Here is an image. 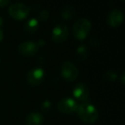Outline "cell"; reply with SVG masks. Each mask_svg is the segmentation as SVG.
Masks as SVG:
<instances>
[{"mask_svg":"<svg viewBox=\"0 0 125 125\" xmlns=\"http://www.w3.org/2000/svg\"><path fill=\"white\" fill-rule=\"evenodd\" d=\"M76 111L79 118L86 123H93L99 118L97 108L90 102H84L79 104Z\"/></svg>","mask_w":125,"mask_h":125,"instance_id":"obj_1","label":"cell"},{"mask_svg":"<svg viewBox=\"0 0 125 125\" xmlns=\"http://www.w3.org/2000/svg\"><path fill=\"white\" fill-rule=\"evenodd\" d=\"M92 28L91 21L87 18H80L73 26V34L78 40H83L89 35Z\"/></svg>","mask_w":125,"mask_h":125,"instance_id":"obj_2","label":"cell"},{"mask_svg":"<svg viewBox=\"0 0 125 125\" xmlns=\"http://www.w3.org/2000/svg\"><path fill=\"white\" fill-rule=\"evenodd\" d=\"M8 12L13 19L16 21H21L28 17L29 14V8L22 3H15L10 4Z\"/></svg>","mask_w":125,"mask_h":125,"instance_id":"obj_3","label":"cell"},{"mask_svg":"<svg viewBox=\"0 0 125 125\" xmlns=\"http://www.w3.org/2000/svg\"><path fill=\"white\" fill-rule=\"evenodd\" d=\"M79 75L78 68L70 61H66L62 63L61 68V75L66 82H74Z\"/></svg>","mask_w":125,"mask_h":125,"instance_id":"obj_4","label":"cell"},{"mask_svg":"<svg viewBox=\"0 0 125 125\" xmlns=\"http://www.w3.org/2000/svg\"><path fill=\"white\" fill-rule=\"evenodd\" d=\"M79 104L76 100L72 98H63L57 103V110L58 111L64 114H70L77 111Z\"/></svg>","mask_w":125,"mask_h":125,"instance_id":"obj_5","label":"cell"},{"mask_svg":"<svg viewBox=\"0 0 125 125\" xmlns=\"http://www.w3.org/2000/svg\"><path fill=\"white\" fill-rule=\"evenodd\" d=\"M70 35L69 28L65 24H58L53 28L52 32V40L56 43H63Z\"/></svg>","mask_w":125,"mask_h":125,"instance_id":"obj_6","label":"cell"},{"mask_svg":"<svg viewBox=\"0 0 125 125\" xmlns=\"http://www.w3.org/2000/svg\"><path fill=\"white\" fill-rule=\"evenodd\" d=\"M45 78V70L40 67L33 68L27 75V82L31 86H39Z\"/></svg>","mask_w":125,"mask_h":125,"instance_id":"obj_7","label":"cell"},{"mask_svg":"<svg viewBox=\"0 0 125 125\" xmlns=\"http://www.w3.org/2000/svg\"><path fill=\"white\" fill-rule=\"evenodd\" d=\"M39 46L37 43L32 40H27L21 43L18 46V52L24 57H33L38 53Z\"/></svg>","mask_w":125,"mask_h":125,"instance_id":"obj_8","label":"cell"},{"mask_svg":"<svg viewBox=\"0 0 125 125\" xmlns=\"http://www.w3.org/2000/svg\"><path fill=\"white\" fill-rule=\"evenodd\" d=\"M74 98H75V100H78L81 102H87V99L89 98V89L87 87V86L86 84L80 82V83L76 84L75 86L73 89V92H72Z\"/></svg>","mask_w":125,"mask_h":125,"instance_id":"obj_9","label":"cell"},{"mask_svg":"<svg viewBox=\"0 0 125 125\" xmlns=\"http://www.w3.org/2000/svg\"><path fill=\"white\" fill-rule=\"evenodd\" d=\"M124 16L121 10L119 9H114L109 13L107 16V22L110 27L111 28H119L123 22Z\"/></svg>","mask_w":125,"mask_h":125,"instance_id":"obj_10","label":"cell"},{"mask_svg":"<svg viewBox=\"0 0 125 125\" xmlns=\"http://www.w3.org/2000/svg\"><path fill=\"white\" fill-rule=\"evenodd\" d=\"M44 123V117L41 113L38 111H33L28 116L26 120V125H42Z\"/></svg>","mask_w":125,"mask_h":125,"instance_id":"obj_11","label":"cell"},{"mask_svg":"<svg viewBox=\"0 0 125 125\" xmlns=\"http://www.w3.org/2000/svg\"><path fill=\"white\" fill-rule=\"evenodd\" d=\"M39 28V21L36 18H30L26 21L24 24V30L28 34H33L38 30Z\"/></svg>","mask_w":125,"mask_h":125,"instance_id":"obj_12","label":"cell"},{"mask_svg":"<svg viewBox=\"0 0 125 125\" xmlns=\"http://www.w3.org/2000/svg\"><path fill=\"white\" fill-rule=\"evenodd\" d=\"M88 56V49L86 45H81L78 46V48L75 51V57L81 62H83L87 59Z\"/></svg>","mask_w":125,"mask_h":125,"instance_id":"obj_13","label":"cell"},{"mask_svg":"<svg viewBox=\"0 0 125 125\" xmlns=\"http://www.w3.org/2000/svg\"><path fill=\"white\" fill-rule=\"evenodd\" d=\"M75 14V9L72 5H66L61 11V17L64 20H69L73 17Z\"/></svg>","mask_w":125,"mask_h":125,"instance_id":"obj_14","label":"cell"},{"mask_svg":"<svg viewBox=\"0 0 125 125\" xmlns=\"http://www.w3.org/2000/svg\"><path fill=\"white\" fill-rule=\"evenodd\" d=\"M104 79L108 82H114L117 78V74L114 70H109L104 74Z\"/></svg>","mask_w":125,"mask_h":125,"instance_id":"obj_15","label":"cell"},{"mask_svg":"<svg viewBox=\"0 0 125 125\" xmlns=\"http://www.w3.org/2000/svg\"><path fill=\"white\" fill-rule=\"evenodd\" d=\"M48 17H49V11L45 10H42L41 12L40 13V15H39V19H40V21H46V20L48 19Z\"/></svg>","mask_w":125,"mask_h":125,"instance_id":"obj_16","label":"cell"},{"mask_svg":"<svg viewBox=\"0 0 125 125\" xmlns=\"http://www.w3.org/2000/svg\"><path fill=\"white\" fill-rule=\"evenodd\" d=\"M51 106H52V102L49 100L44 101L41 104V108L44 111H49V110L51 109Z\"/></svg>","mask_w":125,"mask_h":125,"instance_id":"obj_17","label":"cell"},{"mask_svg":"<svg viewBox=\"0 0 125 125\" xmlns=\"http://www.w3.org/2000/svg\"><path fill=\"white\" fill-rule=\"evenodd\" d=\"M10 4V0H0V8H4Z\"/></svg>","mask_w":125,"mask_h":125,"instance_id":"obj_18","label":"cell"},{"mask_svg":"<svg viewBox=\"0 0 125 125\" xmlns=\"http://www.w3.org/2000/svg\"><path fill=\"white\" fill-rule=\"evenodd\" d=\"M3 38H4V31L2 30V28H0V42L2 41Z\"/></svg>","mask_w":125,"mask_h":125,"instance_id":"obj_19","label":"cell"},{"mask_svg":"<svg viewBox=\"0 0 125 125\" xmlns=\"http://www.w3.org/2000/svg\"><path fill=\"white\" fill-rule=\"evenodd\" d=\"M124 71L122 72V75H121V82L122 84H124Z\"/></svg>","mask_w":125,"mask_h":125,"instance_id":"obj_20","label":"cell"},{"mask_svg":"<svg viewBox=\"0 0 125 125\" xmlns=\"http://www.w3.org/2000/svg\"><path fill=\"white\" fill-rule=\"evenodd\" d=\"M3 23H4V19H3V18L1 17V16H0V27L2 26Z\"/></svg>","mask_w":125,"mask_h":125,"instance_id":"obj_21","label":"cell"}]
</instances>
